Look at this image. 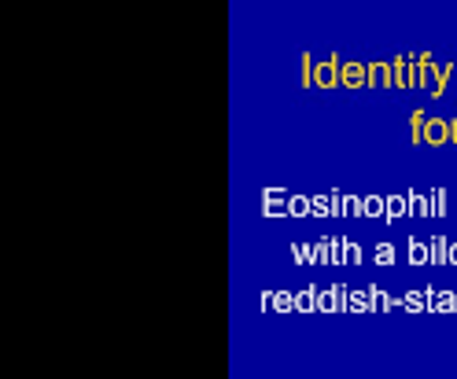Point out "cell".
<instances>
[{
	"instance_id": "obj_3",
	"label": "cell",
	"mask_w": 457,
	"mask_h": 379,
	"mask_svg": "<svg viewBox=\"0 0 457 379\" xmlns=\"http://www.w3.org/2000/svg\"><path fill=\"white\" fill-rule=\"evenodd\" d=\"M339 85L343 88H369V63H343L339 70Z\"/></svg>"
},
{
	"instance_id": "obj_16",
	"label": "cell",
	"mask_w": 457,
	"mask_h": 379,
	"mask_svg": "<svg viewBox=\"0 0 457 379\" xmlns=\"http://www.w3.org/2000/svg\"><path fill=\"white\" fill-rule=\"evenodd\" d=\"M361 210H365V217H387V199L384 195H365Z\"/></svg>"
},
{
	"instance_id": "obj_18",
	"label": "cell",
	"mask_w": 457,
	"mask_h": 379,
	"mask_svg": "<svg viewBox=\"0 0 457 379\" xmlns=\"http://www.w3.org/2000/svg\"><path fill=\"white\" fill-rule=\"evenodd\" d=\"M313 254H317V265H332V258H336V236H324L321 243H313Z\"/></svg>"
},
{
	"instance_id": "obj_29",
	"label": "cell",
	"mask_w": 457,
	"mask_h": 379,
	"mask_svg": "<svg viewBox=\"0 0 457 379\" xmlns=\"http://www.w3.org/2000/svg\"><path fill=\"white\" fill-rule=\"evenodd\" d=\"M450 265H457V243L450 247Z\"/></svg>"
},
{
	"instance_id": "obj_25",
	"label": "cell",
	"mask_w": 457,
	"mask_h": 379,
	"mask_svg": "<svg viewBox=\"0 0 457 379\" xmlns=\"http://www.w3.org/2000/svg\"><path fill=\"white\" fill-rule=\"evenodd\" d=\"M442 214H447V192L432 188V217H442Z\"/></svg>"
},
{
	"instance_id": "obj_8",
	"label": "cell",
	"mask_w": 457,
	"mask_h": 379,
	"mask_svg": "<svg viewBox=\"0 0 457 379\" xmlns=\"http://www.w3.org/2000/svg\"><path fill=\"white\" fill-rule=\"evenodd\" d=\"M406 258H410V265H432V251H428V240H413V236H410Z\"/></svg>"
},
{
	"instance_id": "obj_5",
	"label": "cell",
	"mask_w": 457,
	"mask_h": 379,
	"mask_svg": "<svg viewBox=\"0 0 457 379\" xmlns=\"http://www.w3.org/2000/svg\"><path fill=\"white\" fill-rule=\"evenodd\" d=\"M454 140V129H450V118H428V129H424V144L432 148H442V144Z\"/></svg>"
},
{
	"instance_id": "obj_9",
	"label": "cell",
	"mask_w": 457,
	"mask_h": 379,
	"mask_svg": "<svg viewBox=\"0 0 457 379\" xmlns=\"http://www.w3.org/2000/svg\"><path fill=\"white\" fill-rule=\"evenodd\" d=\"M406 199H410V217H432V195L406 192Z\"/></svg>"
},
{
	"instance_id": "obj_27",
	"label": "cell",
	"mask_w": 457,
	"mask_h": 379,
	"mask_svg": "<svg viewBox=\"0 0 457 379\" xmlns=\"http://www.w3.org/2000/svg\"><path fill=\"white\" fill-rule=\"evenodd\" d=\"M347 261H354V265L361 261V247H358L354 240H347Z\"/></svg>"
},
{
	"instance_id": "obj_10",
	"label": "cell",
	"mask_w": 457,
	"mask_h": 379,
	"mask_svg": "<svg viewBox=\"0 0 457 379\" xmlns=\"http://www.w3.org/2000/svg\"><path fill=\"white\" fill-rule=\"evenodd\" d=\"M450 240L447 236H432V240H428V251H432V265H447V261H450Z\"/></svg>"
},
{
	"instance_id": "obj_20",
	"label": "cell",
	"mask_w": 457,
	"mask_h": 379,
	"mask_svg": "<svg viewBox=\"0 0 457 379\" xmlns=\"http://www.w3.org/2000/svg\"><path fill=\"white\" fill-rule=\"evenodd\" d=\"M365 291H369V298H373V309H380V313H387V309H395V306H398L387 291H380V287H365Z\"/></svg>"
},
{
	"instance_id": "obj_15",
	"label": "cell",
	"mask_w": 457,
	"mask_h": 379,
	"mask_svg": "<svg viewBox=\"0 0 457 379\" xmlns=\"http://www.w3.org/2000/svg\"><path fill=\"white\" fill-rule=\"evenodd\" d=\"M313 67H317V59H313L310 52H303V56H299V85L303 88H313Z\"/></svg>"
},
{
	"instance_id": "obj_2",
	"label": "cell",
	"mask_w": 457,
	"mask_h": 379,
	"mask_svg": "<svg viewBox=\"0 0 457 379\" xmlns=\"http://www.w3.org/2000/svg\"><path fill=\"white\" fill-rule=\"evenodd\" d=\"M339 70H343V59L336 56H324L317 59V67H313V88H336L339 85Z\"/></svg>"
},
{
	"instance_id": "obj_6",
	"label": "cell",
	"mask_w": 457,
	"mask_h": 379,
	"mask_svg": "<svg viewBox=\"0 0 457 379\" xmlns=\"http://www.w3.org/2000/svg\"><path fill=\"white\" fill-rule=\"evenodd\" d=\"M428 309L432 313H454L457 309V291H435V287H428Z\"/></svg>"
},
{
	"instance_id": "obj_14",
	"label": "cell",
	"mask_w": 457,
	"mask_h": 379,
	"mask_svg": "<svg viewBox=\"0 0 457 379\" xmlns=\"http://www.w3.org/2000/svg\"><path fill=\"white\" fill-rule=\"evenodd\" d=\"M313 309H317V287L295 291V313H313Z\"/></svg>"
},
{
	"instance_id": "obj_17",
	"label": "cell",
	"mask_w": 457,
	"mask_h": 379,
	"mask_svg": "<svg viewBox=\"0 0 457 379\" xmlns=\"http://www.w3.org/2000/svg\"><path fill=\"white\" fill-rule=\"evenodd\" d=\"M373 258H376V265L391 269V265H395V261H398V254H395V243L380 240V243H376V251H373Z\"/></svg>"
},
{
	"instance_id": "obj_11",
	"label": "cell",
	"mask_w": 457,
	"mask_h": 379,
	"mask_svg": "<svg viewBox=\"0 0 457 379\" xmlns=\"http://www.w3.org/2000/svg\"><path fill=\"white\" fill-rule=\"evenodd\" d=\"M329 214H336L332 192L329 195H310V217H329Z\"/></svg>"
},
{
	"instance_id": "obj_1",
	"label": "cell",
	"mask_w": 457,
	"mask_h": 379,
	"mask_svg": "<svg viewBox=\"0 0 457 379\" xmlns=\"http://www.w3.org/2000/svg\"><path fill=\"white\" fill-rule=\"evenodd\" d=\"M391 70H395V88H421L424 85V70L417 67L413 56H395L391 59Z\"/></svg>"
},
{
	"instance_id": "obj_26",
	"label": "cell",
	"mask_w": 457,
	"mask_h": 379,
	"mask_svg": "<svg viewBox=\"0 0 457 379\" xmlns=\"http://www.w3.org/2000/svg\"><path fill=\"white\" fill-rule=\"evenodd\" d=\"M273 309H277V313H292V309H295V295H292V291H277V302H273Z\"/></svg>"
},
{
	"instance_id": "obj_12",
	"label": "cell",
	"mask_w": 457,
	"mask_h": 379,
	"mask_svg": "<svg viewBox=\"0 0 457 379\" xmlns=\"http://www.w3.org/2000/svg\"><path fill=\"white\" fill-rule=\"evenodd\" d=\"M398 217H410V199L406 195H387V217L384 221H398Z\"/></svg>"
},
{
	"instance_id": "obj_24",
	"label": "cell",
	"mask_w": 457,
	"mask_h": 379,
	"mask_svg": "<svg viewBox=\"0 0 457 379\" xmlns=\"http://www.w3.org/2000/svg\"><path fill=\"white\" fill-rule=\"evenodd\" d=\"M317 309L321 313H336V309H343V306H339L336 291H317Z\"/></svg>"
},
{
	"instance_id": "obj_28",
	"label": "cell",
	"mask_w": 457,
	"mask_h": 379,
	"mask_svg": "<svg viewBox=\"0 0 457 379\" xmlns=\"http://www.w3.org/2000/svg\"><path fill=\"white\" fill-rule=\"evenodd\" d=\"M258 302H262V309H273V302H277V291H262Z\"/></svg>"
},
{
	"instance_id": "obj_7",
	"label": "cell",
	"mask_w": 457,
	"mask_h": 379,
	"mask_svg": "<svg viewBox=\"0 0 457 379\" xmlns=\"http://www.w3.org/2000/svg\"><path fill=\"white\" fill-rule=\"evenodd\" d=\"M369 88H395L391 63H369Z\"/></svg>"
},
{
	"instance_id": "obj_21",
	"label": "cell",
	"mask_w": 457,
	"mask_h": 379,
	"mask_svg": "<svg viewBox=\"0 0 457 379\" xmlns=\"http://www.w3.org/2000/svg\"><path fill=\"white\" fill-rule=\"evenodd\" d=\"M347 309H350V313H369V309H373V298H369V291H350V298H347Z\"/></svg>"
},
{
	"instance_id": "obj_22",
	"label": "cell",
	"mask_w": 457,
	"mask_h": 379,
	"mask_svg": "<svg viewBox=\"0 0 457 379\" xmlns=\"http://www.w3.org/2000/svg\"><path fill=\"white\" fill-rule=\"evenodd\" d=\"M424 129H428V114H424V111H413V118H410V137H413V144H424Z\"/></svg>"
},
{
	"instance_id": "obj_30",
	"label": "cell",
	"mask_w": 457,
	"mask_h": 379,
	"mask_svg": "<svg viewBox=\"0 0 457 379\" xmlns=\"http://www.w3.org/2000/svg\"><path fill=\"white\" fill-rule=\"evenodd\" d=\"M450 129H454V140L450 144H457V118H450Z\"/></svg>"
},
{
	"instance_id": "obj_4",
	"label": "cell",
	"mask_w": 457,
	"mask_h": 379,
	"mask_svg": "<svg viewBox=\"0 0 457 379\" xmlns=\"http://www.w3.org/2000/svg\"><path fill=\"white\" fill-rule=\"evenodd\" d=\"M288 199H292V192L266 188V195H262V214H266V217H288Z\"/></svg>"
},
{
	"instance_id": "obj_13",
	"label": "cell",
	"mask_w": 457,
	"mask_h": 379,
	"mask_svg": "<svg viewBox=\"0 0 457 379\" xmlns=\"http://www.w3.org/2000/svg\"><path fill=\"white\" fill-rule=\"evenodd\" d=\"M402 309L406 313H424L428 309V287L424 291H406L402 295Z\"/></svg>"
},
{
	"instance_id": "obj_19",
	"label": "cell",
	"mask_w": 457,
	"mask_h": 379,
	"mask_svg": "<svg viewBox=\"0 0 457 379\" xmlns=\"http://www.w3.org/2000/svg\"><path fill=\"white\" fill-rule=\"evenodd\" d=\"M292 258H295V265H317L313 243H292Z\"/></svg>"
},
{
	"instance_id": "obj_23",
	"label": "cell",
	"mask_w": 457,
	"mask_h": 379,
	"mask_svg": "<svg viewBox=\"0 0 457 379\" xmlns=\"http://www.w3.org/2000/svg\"><path fill=\"white\" fill-rule=\"evenodd\" d=\"M288 217H310V195H292L288 199Z\"/></svg>"
}]
</instances>
